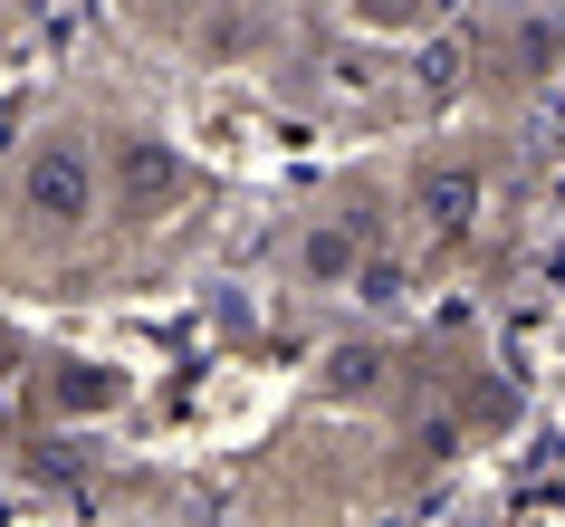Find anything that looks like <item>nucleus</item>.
Instances as JSON below:
<instances>
[{"label":"nucleus","mask_w":565,"mask_h":527,"mask_svg":"<svg viewBox=\"0 0 565 527\" xmlns=\"http://www.w3.org/2000/svg\"><path fill=\"white\" fill-rule=\"evenodd\" d=\"M10 202H20V221H30L39 240H87L96 221H106V211H116V192H106V145H87V135H39L30 154H20V192H10Z\"/></svg>","instance_id":"f257e3e1"},{"label":"nucleus","mask_w":565,"mask_h":527,"mask_svg":"<svg viewBox=\"0 0 565 527\" xmlns=\"http://www.w3.org/2000/svg\"><path fill=\"white\" fill-rule=\"evenodd\" d=\"M106 192H116V211L135 231H153V221H173V211L202 192V173H192V154H182L173 135L125 125V135H106Z\"/></svg>","instance_id":"f03ea898"},{"label":"nucleus","mask_w":565,"mask_h":527,"mask_svg":"<svg viewBox=\"0 0 565 527\" xmlns=\"http://www.w3.org/2000/svg\"><path fill=\"white\" fill-rule=\"evenodd\" d=\"M125 403H135V375L106 365V355H39V365H30V412H39V422H58V432H77V422H116Z\"/></svg>","instance_id":"7ed1b4c3"},{"label":"nucleus","mask_w":565,"mask_h":527,"mask_svg":"<svg viewBox=\"0 0 565 527\" xmlns=\"http://www.w3.org/2000/svg\"><path fill=\"white\" fill-rule=\"evenodd\" d=\"M403 211L422 221V240L460 250V240L479 231V211H489V173H479L470 154H422L413 182H403Z\"/></svg>","instance_id":"20e7f679"},{"label":"nucleus","mask_w":565,"mask_h":527,"mask_svg":"<svg viewBox=\"0 0 565 527\" xmlns=\"http://www.w3.org/2000/svg\"><path fill=\"white\" fill-rule=\"evenodd\" d=\"M364 250L374 240L345 221V211H317L298 240H288V268H298V288H317V297H345L355 288V268H364Z\"/></svg>","instance_id":"39448f33"},{"label":"nucleus","mask_w":565,"mask_h":527,"mask_svg":"<svg viewBox=\"0 0 565 527\" xmlns=\"http://www.w3.org/2000/svg\"><path fill=\"white\" fill-rule=\"evenodd\" d=\"M450 0H345V20L355 30H374V39H413V30H431Z\"/></svg>","instance_id":"423d86ee"},{"label":"nucleus","mask_w":565,"mask_h":527,"mask_svg":"<svg viewBox=\"0 0 565 527\" xmlns=\"http://www.w3.org/2000/svg\"><path fill=\"white\" fill-rule=\"evenodd\" d=\"M374 383H384V355H374V346H335L327 375H317V393H327V403H364Z\"/></svg>","instance_id":"0eeeda50"},{"label":"nucleus","mask_w":565,"mask_h":527,"mask_svg":"<svg viewBox=\"0 0 565 527\" xmlns=\"http://www.w3.org/2000/svg\"><path fill=\"white\" fill-rule=\"evenodd\" d=\"M345 297H364V307H403V297H413V268L384 260V250H364V268H355V288H345Z\"/></svg>","instance_id":"6e6552de"}]
</instances>
